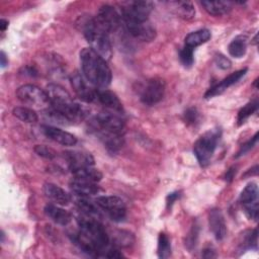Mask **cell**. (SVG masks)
Instances as JSON below:
<instances>
[{
	"mask_svg": "<svg viewBox=\"0 0 259 259\" xmlns=\"http://www.w3.org/2000/svg\"><path fill=\"white\" fill-rule=\"evenodd\" d=\"M184 120L187 124L194 125L198 122L199 120V113L196 108L190 107L184 112Z\"/></svg>",
	"mask_w": 259,
	"mask_h": 259,
	"instance_id": "38",
	"label": "cell"
},
{
	"mask_svg": "<svg viewBox=\"0 0 259 259\" xmlns=\"http://www.w3.org/2000/svg\"><path fill=\"white\" fill-rule=\"evenodd\" d=\"M44 211L49 219L61 226H67L72 220V215L69 211L55 204H47Z\"/></svg>",
	"mask_w": 259,
	"mask_h": 259,
	"instance_id": "22",
	"label": "cell"
},
{
	"mask_svg": "<svg viewBox=\"0 0 259 259\" xmlns=\"http://www.w3.org/2000/svg\"><path fill=\"white\" fill-rule=\"evenodd\" d=\"M44 192L49 199L59 205H68L71 202L70 194L56 184L46 183L44 185Z\"/></svg>",
	"mask_w": 259,
	"mask_h": 259,
	"instance_id": "20",
	"label": "cell"
},
{
	"mask_svg": "<svg viewBox=\"0 0 259 259\" xmlns=\"http://www.w3.org/2000/svg\"><path fill=\"white\" fill-rule=\"evenodd\" d=\"M153 4L150 1H130L121 5L120 15L122 19L136 21H148Z\"/></svg>",
	"mask_w": 259,
	"mask_h": 259,
	"instance_id": "9",
	"label": "cell"
},
{
	"mask_svg": "<svg viewBox=\"0 0 259 259\" xmlns=\"http://www.w3.org/2000/svg\"><path fill=\"white\" fill-rule=\"evenodd\" d=\"M258 197V186L256 183H249L246 185V187L242 190L240 194V202L242 204L251 203L254 201H257Z\"/></svg>",
	"mask_w": 259,
	"mask_h": 259,
	"instance_id": "31",
	"label": "cell"
},
{
	"mask_svg": "<svg viewBox=\"0 0 259 259\" xmlns=\"http://www.w3.org/2000/svg\"><path fill=\"white\" fill-rule=\"evenodd\" d=\"M211 37L210 31L208 29H198L190 32L185 37V46L195 49L196 47L206 42Z\"/></svg>",
	"mask_w": 259,
	"mask_h": 259,
	"instance_id": "25",
	"label": "cell"
},
{
	"mask_svg": "<svg viewBox=\"0 0 259 259\" xmlns=\"http://www.w3.org/2000/svg\"><path fill=\"white\" fill-rule=\"evenodd\" d=\"M247 71H248V69L244 68V69L238 70V71L230 74L228 77L223 79L220 83H218V84L213 85L212 87H210L206 91V93L204 94V97L205 98H211L213 96L222 94L225 90H227L229 87H231L232 85L237 83L241 78H243L246 75Z\"/></svg>",
	"mask_w": 259,
	"mask_h": 259,
	"instance_id": "15",
	"label": "cell"
},
{
	"mask_svg": "<svg viewBox=\"0 0 259 259\" xmlns=\"http://www.w3.org/2000/svg\"><path fill=\"white\" fill-rule=\"evenodd\" d=\"M174 12L183 19H191L194 17L195 9L191 2L188 1H173L169 3Z\"/></svg>",
	"mask_w": 259,
	"mask_h": 259,
	"instance_id": "26",
	"label": "cell"
},
{
	"mask_svg": "<svg viewBox=\"0 0 259 259\" xmlns=\"http://www.w3.org/2000/svg\"><path fill=\"white\" fill-rule=\"evenodd\" d=\"M34 152L38 156H40L42 158H46V159H49V160H52L57 156L56 152L53 149H51L47 146H44V145H36L34 147Z\"/></svg>",
	"mask_w": 259,
	"mask_h": 259,
	"instance_id": "37",
	"label": "cell"
},
{
	"mask_svg": "<svg viewBox=\"0 0 259 259\" xmlns=\"http://www.w3.org/2000/svg\"><path fill=\"white\" fill-rule=\"evenodd\" d=\"M71 172L74 175V177L90 180V181H93V182H98L102 178L101 172L98 169L94 168L93 166L81 167V168L75 169Z\"/></svg>",
	"mask_w": 259,
	"mask_h": 259,
	"instance_id": "28",
	"label": "cell"
},
{
	"mask_svg": "<svg viewBox=\"0 0 259 259\" xmlns=\"http://www.w3.org/2000/svg\"><path fill=\"white\" fill-rule=\"evenodd\" d=\"M96 19L108 33L118 30L123 24L120 13L110 5H102L98 11Z\"/></svg>",
	"mask_w": 259,
	"mask_h": 259,
	"instance_id": "12",
	"label": "cell"
},
{
	"mask_svg": "<svg viewBox=\"0 0 259 259\" xmlns=\"http://www.w3.org/2000/svg\"><path fill=\"white\" fill-rule=\"evenodd\" d=\"M257 109H258V100L257 99L247 103L243 108H241V110L238 113V118H237L238 124L239 125L243 124L248 119V117L251 116Z\"/></svg>",
	"mask_w": 259,
	"mask_h": 259,
	"instance_id": "33",
	"label": "cell"
},
{
	"mask_svg": "<svg viewBox=\"0 0 259 259\" xmlns=\"http://www.w3.org/2000/svg\"><path fill=\"white\" fill-rule=\"evenodd\" d=\"M42 133L46 137L51 139L52 141L63 145V146H74L77 143V138L61 128H58L54 125H42Z\"/></svg>",
	"mask_w": 259,
	"mask_h": 259,
	"instance_id": "16",
	"label": "cell"
},
{
	"mask_svg": "<svg viewBox=\"0 0 259 259\" xmlns=\"http://www.w3.org/2000/svg\"><path fill=\"white\" fill-rule=\"evenodd\" d=\"M21 74H23V75H25V76H29V77H35V76L37 75V71H36L33 67L26 66V67H23V68H22Z\"/></svg>",
	"mask_w": 259,
	"mask_h": 259,
	"instance_id": "43",
	"label": "cell"
},
{
	"mask_svg": "<svg viewBox=\"0 0 259 259\" xmlns=\"http://www.w3.org/2000/svg\"><path fill=\"white\" fill-rule=\"evenodd\" d=\"M96 134L99 136L100 140L102 141L105 148L110 152L118 151L123 145V138L121 133L115 132H108V131H95Z\"/></svg>",
	"mask_w": 259,
	"mask_h": 259,
	"instance_id": "21",
	"label": "cell"
},
{
	"mask_svg": "<svg viewBox=\"0 0 259 259\" xmlns=\"http://www.w3.org/2000/svg\"><path fill=\"white\" fill-rule=\"evenodd\" d=\"M208 225L209 229L219 241L223 240L227 234V228L223 212L220 208H212L208 212Z\"/></svg>",
	"mask_w": 259,
	"mask_h": 259,
	"instance_id": "18",
	"label": "cell"
},
{
	"mask_svg": "<svg viewBox=\"0 0 259 259\" xmlns=\"http://www.w3.org/2000/svg\"><path fill=\"white\" fill-rule=\"evenodd\" d=\"M257 141H258V133H256L254 135V137L251 138V140H249L248 142H246L245 144H243L240 148V150L238 151L237 155H236V158H239L243 155H245L246 153H248L256 144H257Z\"/></svg>",
	"mask_w": 259,
	"mask_h": 259,
	"instance_id": "40",
	"label": "cell"
},
{
	"mask_svg": "<svg viewBox=\"0 0 259 259\" xmlns=\"http://www.w3.org/2000/svg\"><path fill=\"white\" fill-rule=\"evenodd\" d=\"M70 81L72 88L74 89L76 95L85 102H93L96 101V93L97 89L95 87L89 85L88 80L78 72H74L70 76Z\"/></svg>",
	"mask_w": 259,
	"mask_h": 259,
	"instance_id": "13",
	"label": "cell"
},
{
	"mask_svg": "<svg viewBox=\"0 0 259 259\" xmlns=\"http://www.w3.org/2000/svg\"><path fill=\"white\" fill-rule=\"evenodd\" d=\"M80 62L84 77L95 88L105 89L111 82V71L106 61L91 48L80 52Z\"/></svg>",
	"mask_w": 259,
	"mask_h": 259,
	"instance_id": "2",
	"label": "cell"
},
{
	"mask_svg": "<svg viewBox=\"0 0 259 259\" xmlns=\"http://www.w3.org/2000/svg\"><path fill=\"white\" fill-rule=\"evenodd\" d=\"M122 114L116 113L109 110H102L96 114V116L92 120V125L94 131H108L121 133L124 121L121 117Z\"/></svg>",
	"mask_w": 259,
	"mask_h": 259,
	"instance_id": "7",
	"label": "cell"
},
{
	"mask_svg": "<svg viewBox=\"0 0 259 259\" xmlns=\"http://www.w3.org/2000/svg\"><path fill=\"white\" fill-rule=\"evenodd\" d=\"M0 65H1V68H5L8 65V60L3 51H1L0 53Z\"/></svg>",
	"mask_w": 259,
	"mask_h": 259,
	"instance_id": "46",
	"label": "cell"
},
{
	"mask_svg": "<svg viewBox=\"0 0 259 259\" xmlns=\"http://www.w3.org/2000/svg\"><path fill=\"white\" fill-rule=\"evenodd\" d=\"M77 25L91 49L105 61L110 60L112 47L109 33L100 25L96 17L81 16L77 21Z\"/></svg>",
	"mask_w": 259,
	"mask_h": 259,
	"instance_id": "3",
	"label": "cell"
},
{
	"mask_svg": "<svg viewBox=\"0 0 259 259\" xmlns=\"http://www.w3.org/2000/svg\"><path fill=\"white\" fill-rule=\"evenodd\" d=\"M69 186L72 192H74L77 196L89 197L92 195H96L101 191L100 187L96 184V182L78 177L72 178V180L69 183Z\"/></svg>",
	"mask_w": 259,
	"mask_h": 259,
	"instance_id": "14",
	"label": "cell"
},
{
	"mask_svg": "<svg viewBox=\"0 0 259 259\" xmlns=\"http://www.w3.org/2000/svg\"><path fill=\"white\" fill-rule=\"evenodd\" d=\"M244 205V210L247 217L253 221H257L258 219V212H259V207H258V202L254 201L251 203L243 204Z\"/></svg>",
	"mask_w": 259,
	"mask_h": 259,
	"instance_id": "39",
	"label": "cell"
},
{
	"mask_svg": "<svg viewBox=\"0 0 259 259\" xmlns=\"http://www.w3.org/2000/svg\"><path fill=\"white\" fill-rule=\"evenodd\" d=\"M79 232L88 239L95 247L98 257L106 258H120L123 255L110 244L109 237L104 227L99 223L97 219H93L87 215L77 219Z\"/></svg>",
	"mask_w": 259,
	"mask_h": 259,
	"instance_id": "1",
	"label": "cell"
},
{
	"mask_svg": "<svg viewBox=\"0 0 259 259\" xmlns=\"http://www.w3.org/2000/svg\"><path fill=\"white\" fill-rule=\"evenodd\" d=\"M215 256H217V255H215L213 249H211L210 247L205 248V249L203 250L202 257H204V258H213V257H215Z\"/></svg>",
	"mask_w": 259,
	"mask_h": 259,
	"instance_id": "45",
	"label": "cell"
},
{
	"mask_svg": "<svg viewBox=\"0 0 259 259\" xmlns=\"http://www.w3.org/2000/svg\"><path fill=\"white\" fill-rule=\"evenodd\" d=\"M214 62H215L217 66H218L219 68L223 69V70L230 69L231 66H232L231 61H230L227 57H225L224 55H222V54H219V55H217V56L214 57Z\"/></svg>",
	"mask_w": 259,
	"mask_h": 259,
	"instance_id": "41",
	"label": "cell"
},
{
	"mask_svg": "<svg viewBox=\"0 0 259 259\" xmlns=\"http://www.w3.org/2000/svg\"><path fill=\"white\" fill-rule=\"evenodd\" d=\"M96 202L113 222H122L126 215V208L121 198L114 195L98 196Z\"/></svg>",
	"mask_w": 259,
	"mask_h": 259,
	"instance_id": "10",
	"label": "cell"
},
{
	"mask_svg": "<svg viewBox=\"0 0 259 259\" xmlns=\"http://www.w3.org/2000/svg\"><path fill=\"white\" fill-rule=\"evenodd\" d=\"M46 92L50 99V106L67 117L71 124L83 120L88 114V109L75 102L69 92L62 86L49 84Z\"/></svg>",
	"mask_w": 259,
	"mask_h": 259,
	"instance_id": "4",
	"label": "cell"
},
{
	"mask_svg": "<svg viewBox=\"0 0 259 259\" xmlns=\"http://www.w3.org/2000/svg\"><path fill=\"white\" fill-rule=\"evenodd\" d=\"M122 23L126 31L135 38L142 41H151L156 36V30L149 21H136L131 19H122Z\"/></svg>",
	"mask_w": 259,
	"mask_h": 259,
	"instance_id": "11",
	"label": "cell"
},
{
	"mask_svg": "<svg viewBox=\"0 0 259 259\" xmlns=\"http://www.w3.org/2000/svg\"><path fill=\"white\" fill-rule=\"evenodd\" d=\"M193 52H194V49L189 48V47H187V46H184V48L180 51V53H179V59H180L181 64H182L184 67L189 68V67L192 66V64H193V62H194Z\"/></svg>",
	"mask_w": 259,
	"mask_h": 259,
	"instance_id": "36",
	"label": "cell"
},
{
	"mask_svg": "<svg viewBox=\"0 0 259 259\" xmlns=\"http://www.w3.org/2000/svg\"><path fill=\"white\" fill-rule=\"evenodd\" d=\"M220 137L221 131L215 128L208 131L195 142L193 152L201 167H205L210 162V159L218 147Z\"/></svg>",
	"mask_w": 259,
	"mask_h": 259,
	"instance_id": "5",
	"label": "cell"
},
{
	"mask_svg": "<svg viewBox=\"0 0 259 259\" xmlns=\"http://www.w3.org/2000/svg\"><path fill=\"white\" fill-rule=\"evenodd\" d=\"M235 174H236V167H234V166H233V167H231V168L227 171L226 176H225L226 180H227L228 182H231V181L233 180V178H234Z\"/></svg>",
	"mask_w": 259,
	"mask_h": 259,
	"instance_id": "44",
	"label": "cell"
},
{
	"mask_svg": "<svg viewBox=\"0 0 259 259\" xmlns=\"http://www.w3.org/2000/svg\"><path fill=\"white\" fill-rule=\"evenodd\" d=\"M180 197V192L179 191H175V192H172V193H169L167 198H166V204H167V207H171L172 204Z\"/></svg>",
	"mask_w": 259,
	"mask_h": 259,
	"instance_id": "42",
	"label": "cell"
},
{
	"mask_svg": "<svg viewBox=\"0 0 259 259\" xmlns=\"http://www.w3.org/2000/svg\"><path fill=\"white\" fill-rule=\"evenodd\" d=\"M12 113L15 117H17L21 121L28 122V123H34L38 119V116H37L36 112L31 107L18 106V107H15L13 109Z\"/></svg>",
	"mask_w": 259,
	"mask_h": 259,
	"instance_id": "29",
	"label": "cell"
},
{
	"mask_svg": "<svg viewBox=\"0 0 259 259\" xmlns=\"http://www.w3.org/2000/svg\"><path fill=\"white\" fill-rule=\"evenodd\" d=\"M65 158L68 161V166L71 171L81 167L94 166L92 155L84 151H67L65 153Z\"/></svg>",
	"mask_w": 259,
	"mask_h": 259,
	"instance_id": "19",
	"label": "cell"
},
{
	"mask_svg": "<svg viewBox=\"0 0 259 259\" xmlns=\"http://www.w3.org/2000/svg\"><path fill=\"white\" fill-rule=\"evenodd\" d=\"M139 92L140 99L144 104L154 105L163 98L165 93V83L158 78L149 79L142 84Z\"/></svg>",
	"mask_w": 259,
	"mask_h": 259,
	"instance_id": "8",
	"label": "cell"
},
{
	"mask_svg": "<svg viewBox=\"0 0 259 259\" xmlns=\"http://www.w3.org/2000/svg\"><path fill=\"white\" fill-rule=\"evenodd\" d=\"M201 5L211 15L221 16L227 14L232 9L230 1H202Z\"/></svg>",
	"mask_w": 259,
	"mask_h": 259,
	"instance_id": "24",
	"label": "cell"
},
{
	"mask_svg": "<svg viewBox=\"0 0 259 259\" xmlns=\"http://www.w3.org/2000/svg\"><path fill=\"white\" fill-rule=\"evenodd\" d=\"M171 255V243L165 233H161L158 238V256L159 258H168Z\"/></svg>",
	"mask_w": 259,
	"mask_h": 259,
	"instance_id": "32",
	"label": "cell"
},
{
	"mask_svg": "<svg viewBox=\"0 0 259 259\" xmlns=\"http://www.w3.org/2000/svg\"><path fill=\"white\" fill-rule=\"evenodd\" d=\"M229 54L234 58H242L247 51V37L245 35L236 36L228 47Z\"/></svg>",
	"mask_w": 259,
	"mask_h": 259,
	"instance_id": "27",
	"label": "cell"
},
{
	"mask_svg": "<svg viewBox=\"0 0 259 259\" xmlns=\"http://www.w3.org/2000/svg\"><path fill=\"white\" fill-rule=\"evenodd\" d=\"M76 205L84 215H87L93 219H97L100 217L101 207L98 205L96 200L93 201L88 197L78 196V198L76 199Z\"/></svg>",
	"mask_w": 259,
	"mask_h": 259,
	"instance_id": "23",
	"label": "cell"
},
{
	"mask_svg": "<svg viewBox=\"0 0 259 259\" xmlns=\"http://www.w3.org/2000/svg\"><path fill=\"white\" fill-rule=\"evenodd\" d=\"M134 242H135V237L128 231H123V230L120 231L119 230L112 236V244L115 247L126 248V247L132 246L134 244Z\"/></svg>",
	"mask_w": 259,
	"mask_h": 259,
	"instance_id": "30",
	"label": "cell"
},
{
	"mask_svg": "<svg viewBox=\"0 0 259 259\" xmlns=\"http://www.w3.org/2000/svg\"><path fill=\"white\" fill-rule=\"evenodd\" d=\"M7 26H8V21L5 20V19H1L0 20V29H1V31H4Z\"/></svg>",
	"mask_w": 259,
	"mask_h": 259,
	"instance_id": "47",
	"label": "cell"
},
{
	"mask_svg": "<svg viewBox=\"0 0 259 259\" xmlns=\"http://www.w3.org/2000/svg\"><path fill=\"white\" fill-rule=\"evenodd\" d=\"M198 235H199V226L197 225V223H194L191 226V229L189 230L188 234L186 235L185 238V247L187 248V250L192 251L197 244L198 241Z\"/></svg>",
	"mask_w": 259,
	"mask_h": 259,
	"instance_id": "34",
	"label": "cell"
},
{
	"mask_svg": "<svg viewBox=\"0 0 259 259\" xmlns=\"http://www.w3.org/2000/svg\"><path fill=\"white\" fill-rule=\"evenodd\" d=\"M17 98L24 104L36 108L50 106V99L46 91L32 84L20 86L16 91Z\"/></svg>",
	"mask_w": 259,
	"mask_h": 259,
	"instance_id": "6",
	"label": "cell"
},
{
	"mask_svg": "<svg viewBox=\"0 0 259 259\" xmlns=\"http://www.w3.org/2000/svg\"><path fill=\"white\" fill-rule=\"evenodd\" d=\"M96 101H98L105 110L122 114V104L113 92L106 89H97Z\"/></svg>",
	"mask_w": 259,
	"mask_h": 259,
	"instance_id": "17",
	"label": "cell"
},
{
	"mask_svg": "<svg viewBox=\"0 0 259 259\" xmlns=\"http://www.w3.org/2000/svg\"><path fill=\"white\" fill-rule=\"evenodd\" d=\"M241 250L257 248V229L253 230L252 232H248L244 235L243 240L240 243Z\"/></svg>",
	"mask_w": 259,
	"mask_h": 259,
	"instance_id": "35",
	"label": "cell"
}]
</instances>
